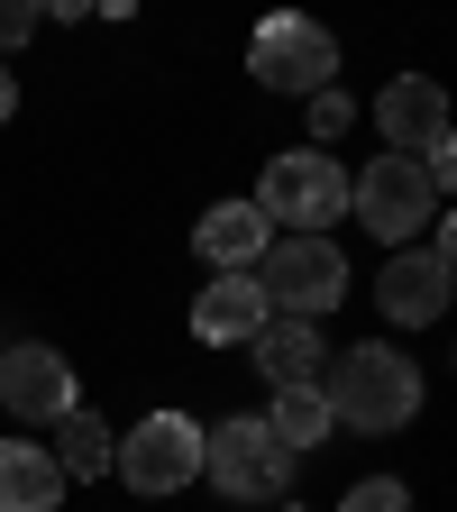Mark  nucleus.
<instances>
[{
    "label": "nucleus",
    "mask_w": 457,
    "mask_h": 512,
    "mask_svg": "<svg viewBox=\"0 0 457 512\" xmlns=\"http://www.w3.org/2000/svg\"><path fill=\"white\" fill-rule=\"evenodd\" d=\"M320 394H330V421L339 430L384 439V430H403L421 412V366L403 348H384V339H357V348H339L330 366H320Z\"/></svg>",
    "instance_id": "1"
},
{
    "label": "nucleus",
    "mask_w": 457,
    "mask_h": 512,
    "mask_svg": "<svg viewBox=\"0 0 457 512\" xmlns=\"http://www.w3.org/2000/svg\"><path fill=\"white\" fill-rule=\"evenodd\" d=\"M339 512H412V485L403 476H366V485H348Z\"/></svg>",
    "instance_id": "17"
},
{
    "label": "nucleus",
    "mask_w": 457,
    "mask_h": 512,
    "mask_svg": "<svg viewBox=\"0 0 457 512\" xmlns=\"http://www.w3.org/2000/svg\"><path fill=\"white\" fill-rule=\"evenodd\" d=\"M375 128H384V156H430L448 138V92L439 74H394L375 92Z\"/></svg>",
    "instance_id": "8"
},
{
    "label": "nucleus",
    "mask_w": 457,
    "mask_h": 512,
    "mask_svg": "<svg viewBox=\"0 0 457 512\" xmlns=\"http://www.w3.org/2000/svg\"><path fill=\"white\" fill-rule=\"evenodd\" d=\"M275 320V302H266V284L256 275H211V293L192 302V339H211V348H238V339H256Z\"/></svg>",
    "instance_id": "11"
},
{
    "label": "nucleus",
    "mask_w": 457,
    "mask_h": 512,
    "mask_svg": "<svg viewBox=\"0 0 457 512\" xmlns=\"http://www.w3.org/2000/svg\"><path fill=\"white\" fill-rule=\"evenodd\" d=\"M448 266H439V256L430 247H394V266H384L375 275V302H384V320H403V330H430V320L448 311Z\"/></svg>",
    "instance_id": "10"
},
{
    "label": "nucleus",
    "mask_w": 457,
    "mask_h": 512,
    "mask_svg": "<svg viewBox=\"0 0 457 512\" xmlns=\"http://www.w3.org/2000/svg\"><path fill=\"white\" fill-rule=\"evenodd\" d=\"M64 503V467L37 439H0V512H55Z\"/></svg>",
    "instance_id": "14"
},
{
    "label": "nucleus",
    "mask_w": 457,
    "mask_h": 512,
    "mask_svg": "<svg viewBox=\"0 0 457 512\" xmlns=\"http://www.w3.org/2000/svg\"><path fill=\"white\" fill-rule=\"evenodd\" d=\"M266 430H275L284 448H320L339 421H330V394H320V384H284V394H275V412H266Z\"/></svg>",
    "instance_id": "16"
},
{
    "label": "nucleus",
    "mask_w": 457,
    "mask_h": 512,
    "mask_svg": "<svg viewBox=\"0 0 457 512\" xmlns=\"http://www.w3.org/2000/svg\"><path fill=\"white\" fill-rule=\"evenodd\" d=\"M256 348V375L275 384H320V366H330V348H320V320H266V330L247 339Z\"/></svg>",
    "instance_id": "13"
},
{
    "label": "nucleus",
    "mask_w": 457,
    "mask_h": 512,
    "mask_svg": "<svg viewBox=\"0 0 457 512\" xmlns=\"http://www.w3.org/2000/svg\"><path fill=\"white\" fill-rule=\"evenodd\" d=\"M256 284H266L275 320H320L348 302V256H339V238H275L256 256Z\"/></svg>",
    "instance_id": "4"
},
{
    "label": "nucleus",
    "mask_w": 457,
    "mask_h": 512,
    "mask_svg": "<svg viewBox=\"0 0 457 512\" xmlns=\"http://www.w3.org/2000/svg\"><path fill=\"white\" fill-rule=\"evenodd\" d=\"M348 211L366 220V238L412 247V229L439 220V192H430L421 156H366V174H348Z\"/></svg>",
    "instance_id": "5"
},
{
    "label": "nucleus",
    "mask_w": 457,
    "mask_h": 512,
    "mask_svg": "<svg viewBox=\"0 0 457 512\" xmlns=\"http://www.w3.org/2000/svg\"><path fill=\"white\" fill-rule=\"evenodd\" d=\"M247 74L266 83V92H302V101H320L330 92V74H339V37L320 28V19H266L256 28V46H247Z\"/></svg>",
    "instance_id": "7"
},
{
    "label": "nucleus",
    "mask_w": 457,
    "mask_h": 512,
    "mask_svg": "<svg viewBox=\"0 0 457 512\" xmlns=\"http://www.w3.org/2000/svg\"><path fill=\"white\" fill-rule=\"evenodd\" d=\"M430 256H439V266L457 275V220H439V247H430Z\"/></svg>",
    "instance_id": "21"
},
{
    "label": "nucleus",
    "mask_w": 457,
    "mask_h": 512,
    "mask_svg": "<svg viewBox=\"0 0 457 512\" xmlns=\"http://www.w3.org/2000/svg\"><path fill=\"white\" fill-rule=\"evenodd\" d=\"M421 174H430V192H457V128H448V138L421 156Z\"/></svg>",
    "instance_id": "19"
},
{
    "label": "nucleus",
    "mask_w": 457,
    "mask_h": 512,
    "mask_svg": "<svg viewBox=\"0 0 457 512\" xmlns=\"http://www.w3.org/2000/svg\"><path fill=\"white\" fill-rule=\"evenodd\" d=\"M348 119H357V110H348L339 92H320V101H311V128H320V138H339V128H348Z\"/></svg>",
    "instance_id": "20"
},
{
    "label": "nucleus",
    "mask_w": 457,
    "mask_h": 512,
    "mask_svg": "<svg viewBox=\"0 0 457 512\" xmlns=\"http://www.w3.org/2000/svg\"><path fill=\"white\" fill-rule=\"evenodd\" d=\"M293 512H302V503H293Z\"/></svg>",
    "instance_id": "23"
},
{
    "label": "nucleus",
    "mask_w": 457,
    "mask_h": 512,
    "mask_svg": "<svg viewBox=\"0 0 457 512\" xmlns=\"http://www.w3.org/2000/svg\"><path fill=\"white\" fill-rule=\"evenodd\" d=\"M192 247L211 256V275H256V256L275 247V229H266V211H256V202H211L202 229H192Z\"/></svg>",
    "instance_id": "12"
},
{
    "label": "nucleus",
    "mask_w": 457,
    "mask_h": 512,
    "mask_svg": "<svg viewBox=\"0 0 457 512\" xmlns=\"http://www.w3.org/2000/svg\"><path fill=\"white\" fill-rule=\"evenodd\" d=\"M19 110V83H10V64H0V119H10Z\"/></svg>",
    "instance_id": "22"
},
{
    "label": "nucleus",
    "mask_w": 457,
    "mask_h": 512,
    "mask_svg": "<svg viewBox=\"0 0 457 512\" xmlns=\"http://www.w3.org/2000/svg\"><path fill=\"white\" fill-rule=\"evenodd\" d=\"M202 476L229 503H284L293 494V448L266 430V412H238V421L202 430Z\"/></svg>",
    "instance_id": "3"
},
{
    "label": "nucleus",
    "mask_w": 457,
    "mask_h": 512,
    "mask_svg": "<svg viewBox=\"0 0 457 512\" xmlns=\"http://www.w3.org/2000/svg\"><path fill=\"white\" fill-rule=\"evenodd\" d=\"M128 494H183V485H202V421H183V412H147L138 430L119 439V467H110Z\"/></svg>",
    "instance_id": "6"
},
{
    "label": "nucleus",
    "mask_w": 457,
    "mask_h": 512,
    "mask_svg": "<svg viewBox=\"0 0 457 512\" xmlns=\"http://www.w3.org/2000/svg\"><path fill=\"white\" fill-rule=\"evenodd\" d=\"M256 211L275 238H330V220H348V165L320 147H293L256 174Z\"/></svg>",
    "instance_id": "2"
},
{
    "label": "nucleus",
    "mask_w": 457,
    "mask_h": 512,
    "mask_svg": "<svg viewBox=\"0 0 457 512\" xmlns=\"http://www.w3.org/2000/svg\"><path fill=\"white\" fill-rule=\"evenodd\" d=\"M55 467H64V485H92V476H110L119 467V430L101 421V412H64L55 421Z\"/></svg>",
    "instance_id": "15"
},
{
    "label": "nucleus",
    "mask_w": 457,
    "mask_h": 512,
    "mask_svg": "<svg viewBox=\"0 0 457 512\" xmlns=\"http://www.w3.org/2000/svg\"><path fill=\"white\" fill-rule=\"evenodd\" d=\"M37 19H46L37 0H0V55H10V46H28V37H37Z\"/></svg>",
    "instance_id": "18"
},
{
    "label": "nucleus",
    "mask_w": 457,
    "mask_h": 512,
    "mask_svg": "<svg viewBox=\"0 0 457 512\" xmlns=\"http://www.w3.org/2000/svg\"><path fill=\"white\" fill-rule=\"evenodd\" d=\"M0 412H19V421H64V412H74V366H64L46 339H19L10 357H0Z\"/></svg>",
    "instance_id": "9"
}]
</instances>
